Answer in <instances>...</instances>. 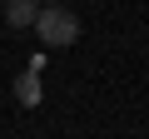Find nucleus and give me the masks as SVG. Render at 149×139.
I'll list each match as a JSON object with an SVG mask.
<instances>
[{
    "instance_id": "3",
    "label": "nucleus",
    "mask_w": 149,
    "mask_h": 139,
    "mask_svg": "<svg viewBox=\"0 0 149 139\" xmlns=\"http://www.w3.org/2000/svg\"><path fill=\"white\" fill-rule=\"evenodd\" d=\"M15 99H20L25 109H35V104H40V75H35V70L15 75Z\"/></svg>"
},
{
    "instance_id": "4",
    "label": "nucleus",
    "mask_w": 149,
    "mask_h": 139,
    "mask_svg": "<svg viewBox=\"0 0 149 139\" xmlns=\"http://www.w3.org/2000/svg\"><path fill=\"white\" fill-rule=\"evenodd\" d=\"M45 5H60V0H45Z\"/></svg>"
},
{
    "instance_id": "2",
    "label": "nucleus",
    "mask_w": 149,
    "mask_h": 139,
    "mask_svg": "<svg viewBox=\"0 0 149 139\" xmlns=\"http://www.w3.org/2000/svg\"><path fill=\"white\" fill-rule=\"evenodd\" d=\"M40 15V0H5V25L10 30H30Z\"/></svg>"
},
{
    "instance_id": "1",
    "label": "nucleus",
    "mask_w": 149,
    "mask_h": 139,
    "mask_svg": "<svg viewBox=\"0 0 149 139\" xmlns=\"http://www.w3.org/2000/svg\"><path fill=\"white\" fill-rule=\"evenodd\" d=\"M35 35H40L50 50H65V45L80 40V20H74L65 5H40V15H35Z\"/></svg>"
}]
</instances>
